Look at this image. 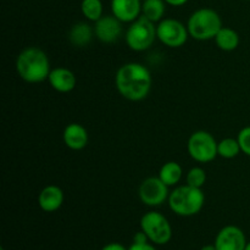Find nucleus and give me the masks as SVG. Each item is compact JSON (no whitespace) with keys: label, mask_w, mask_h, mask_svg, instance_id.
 Here are the masks:
<instances>
[{"label":"nucleus","mask_w":250,"mask_h":250,"mask_svg":"<svg viewBox=\"0 0 250 250\" xmlns=\"http://www.w3.org/2000/svg\"><path fill=\"white\" fill-rule=\"evenodd\" d=\"M222 20L215 10L209 7L198 9L188 20V33L197 41H210L222 28Z\"/></svg>","instance_id":"obj_4"},{"label":"nucleus","mask_w":250,"mask_h":250,"mask_svg":"<svg viewBox=\"0 0 250 250\" xmlns=\"http://www.w3.org/2000/svg\"><path fill=\"white\" fill-rule=\"evenodd\" d=\"M141 229L156 246H165L172 238V227L168 220L158 211H149L141 219Z\"/></svg>","instance_id":"obj_6"},{"label":"nucleus","mask_w":250,"mask_h":250,"mask_svg":"<svg viewBox=\"0 0 250 250\" xmlns=\"http://www.w3.org/2000/svg\"><path fill=\"white\" fill-rule=\"evenodd\" d=\"M149 242L150 241H149L148 236H146L142 229L139 232H137V233L133 236V243L136 244H144V243H149Z\"/></svg>","instance_id":"obj_24"},{"label":"nucleus","mask_w":250,"mask_h":250,"mask_svg":"<svg viewBox=\"0 0 250 250\" xmlns=\"http://www.w3.org/2000/svg\"><path fill=\"white\" fill-rule=\"evenodd\" d=\"M63 143L71 150H82L87 146L89 136L88 132L82 125L70 124L63 129Z\"/></svg>","instance_id":"obj_15"},{"label":"nucleus","mask_w":250,"mask_h":250,"mask_svg":"<svg viewBox=\"0 0 250 250\" xmlns=\"http://www.w3.org/2000/svg\"><path fill=\"white\" fill-rule=\"evenodd\" d=\"M139 199L148 207H159L168 199V187L159 177H149L139 186Z\"/></svg>","instance_id":"obj_9"},{"label":"nucleus","mask_w":250,"mask_h":250,"mask_svg":"<svg viewBox=\"0 0 250 250\" xmlns=\"http://www.w3.org/2000/svg\"><path fill=\"white\" fill-rule=\"evenodd\" d=\"M165 0H143L142 1V16L146 17L156 23L164 19L166 7Z\"/></svg>","instance_id":"obj_19"},{"label":"nucleus","mask_w":250,"mask_h":250,"mask_svg":"<svg viewBox=\"0 0 250 250\" xmlns=\"http://www.w3.org/2000/svg\"><path fill=\"white\" fill-rule=\"evenodd\" d=\"M17 75L28 83H39L48 80L50 61L48 55L37 46H28L16 59Z\"/></svg>","instance_id":"obj_2"},{"label":"nucleus","mask_w":250,"mask_h":250,"mask_svg":"<svg viewBox=\"0 0 250 250\" xmlns=\"http://www.w3.org/2000/svg\"><path fill=\"white\" fill-rule=\"evenodd\" d=\"M156 38L155 23L142 15L132 22L126 32L127 45L134 51L146 50L153 45Z\"/></svg>","instance_id":"obj_5"},{"label":"nucleus","mask_w":250,"mask_h":250,"mask_svg":"<svg viewBox=\"0 0 250 250\" xmlns=\"http://www.w3.org/2000/svg\"><path fill=\"white\" fill-rule=\"evenodd\" d=\"M94 33L95 37L103 43H114L122 34V22L114 15L102 16L95 22Z\"/></svg>","instance_id":"obj_11"},{"label":"nucleus","mask_w":250,"mask_h":250,"mask_svg":"<svg viewBox=\"0 0 250 250\" xmlns=\"http://www.w3.org/2000/svg\"><path fill=\"white\" fill-rule=\"evenodd\" d=\"M241 151L237 138H225L217 143V154L224 159H234Z\"/></svg>","instance_id":"obj_20"},{"label":"nucleus","mask_w":250,"mask_h":250,"mask_svg":"<svg viewBox=\"0 0 250 250\" xmlns=\"http://www.w3.org/2000/svg\"><path fill=\"white\" fill-rule=\"evenodd\" d=\"M237 139H238V143L241 146L242 153L250 156V126L242 128L237 136Z\"/></svg>","instance_id":"obj_23"},{"label":"nucleus","mask_w":250,"mask_h":250,"mask_svg":"<svg viewBox=\"0 0 250 250\" xmlns=\"http://www.w3.org/2000/svg\"><path fill=\"white\" fill-rule=\"evenodd\" d=\"M111 11L124 23H132L142 15L141 0H111Z\"/></svg>","instance_id":"obj_12"},{"label":"nucleus","mask_w":250,"mask_h":250,"mask_svg":"<svg viewBox=\"0 0 250 250\" xmlns=\"http://www.w3.org/2000/svg\"><path fill=\"white\" fill-rule=\"evenodd\" d=\"M81 11L87 20L97 22L103 16L102 0H82Z\"/></svg>","instance_id":"obj_21"},{"label":"nucleus","mask_w":250,"mask_h":250,"mask_svg":"<svg viewBox=\"0 0 250 250\" xmlns=\"http://www.w3.org/2000/svg\"><path fill=\"white\" fill-rule=\"evenodd\" d=\"M182 166L176 161H167L161 166L160 171H159V178L167 187H173V186L178 185L180 181L182 180Z\"/></svg>","instance_id":"obj_17"},{"label":"nucleus","mask_w":250,"mask_h":250,"mask_svg":"<svg viewBox=\"0 0 250 250\" xmlns=\"http://www.w3.org/2000/svg\"><path fill=\"white\" fill-rule=\"evenodd\" d=\"M248 1H250V0H248Z\"/></svg>","instance_id":"obj_31"},{"label":"nucleus","mask_w":250,"mask_h":250,"mask_svg":"<svg viewBox=\"0 0 250 250\" xmlns=\"http://www.w3.org/2000/svg\"><path fill=\"white\" fill-rule=\"evenodd\" d=\"M207 182V172L202 167H192L186 176V185L192 186L195 188H203Z\"/></svg>","instance_id":"obj_22"},{"label":"nucleus","mask_w":250,"mask_h":250,"mask_svg":"<svg viewBox=\"0 0 250 250\" xmlns=\"http://www.w3.org/2000/svg\"><path fill=\"white\" fill-rule=\"evenodd\" d=\"M156 37L159 41L170 48H180L187 42L188 28L175 19H163L156 26Z\"/></svg>","instance_id":"obj_8"},{"label":"nucleus","mask_w":250,"mask_h":250,"mask_svg":"<svg viewBox=\"0 0 250 250\" xmlns=\"http://www.w3.org/2000/svg\"><path fill=\"white\" fill-rule=\"evenodd\" d=\"M247 243L248 242L244 232L233 225H229L220 229L214 242L217 250H244Z\"/></svg>","instance_id":"obj_10"},{"label":"nucleus","mask_w":250,"mask_h":250,"mask_svg":"<svg viewBox=\"0 0 250 250\" xmlns=\"http://www.w3.org/2000/svg\"><path fill=\"white\" fill-rule=\"evenodd\" d=\"M244 250H250V242H248V243H247L246 249H244Z\"/></svg>","instance_id":"obj_29"},{"label":"nucleus","mask_w":250,"mask_h":250,"mask_svg":"<svg viewBox=\"0 0 250 250\" xmlns=\"http://www.w3.org/2000/svg\"><path fill=\"white\" fill-rule=\"evenodd\" d=\"M128 250H156V248L150 243H144V244L132 243L131 246H129Z\"/></svg>","instance_id":"obj_25"},{"label":"nucleus","mask_w":250,"mask_h":250,"mask_svg":"<svg viewBox=\"0 0 250 250\" xmlns=\"http://www.w3.org/2000/svg\"><path fill=\"white\" fill-rule=\"evenodd\" d=\"M168 207L178 216L189 217L199 214L205 203L202 188L192 186H178L168 195Z\"/></svg>","instance_id":"obj_3"},{"label":"nucleus","mask_w":250,"mask_h":250,"mask_svg":"<svg viewBox=\"0 0 250 250\" xmlns=\"http://www.w3.org/2000/svg\"><path fill=\"white\" fill-rule=\"evenodd\" d=\"M200 250H217L216 247H215V244H207V246L202 247Z\"/></svg>","instance_id":"obj_28"},{"label":"nucleus","mask_w":250,"mask_h":250,"mask_svg":"<svg viewBox=\"0 0 250 250\" xmlns=\"http://www.w3.org/2000/svg\"><path fill=\"white\" fill-rule=\"evenodd\" d=\"M94 36V28H92V26L85 22H78V23L73 24L68 32V39H70L71 44L78 46V48L87 46L92 42Z\"/></svg>","instance_id":"obj_16"},{"label":"nucleus","mask_w":250,"mask_h":250,"mask_svg":"<svg viewBox=\"0 0 250 250\" xmlns=\"http://www.w3.org/2000/svg\"><path fill=\"white\" fill-rule=\"evenodd\" d=\"M63 192L55 185H49L41 190L38 195V205L43 211L54 212L63 204Z\"/></svg>","instance_id":"obj_14"},{"label":"nucleus","mask_w":250,"mask_h":250,"mask_svg":"<svg viewBox=\"0 0 250 250\" xmlns=\"http://www.w3.org/2000/svg\"><path fill=\"white\" fill-rule=\"evenodd\" d=\"M214 39L217 46L224 51H233L239 45V34L229 27H222Z\"/></svg>","instance_id":"obj_18"},{"label":"nucleus","mask_w":250,"mask_h":250,"mask_svg":"<svg viewBox=\"0 0 250 250\" xmlns=\"http://www.w3.org/2000/svg\"><path fill=\"white\" fill-rule=\"evenodd\" d=\"M0 250H5V249L4 248H0Z\"/></svg>","instance_id":"obj_30"},{"label":"nucleus","mask_w":250,"mask_h":250,"mask_svg":"<svg viewBox=\"0 0 250 250\" xmlns=\"http://www.w3.org/2000/svg\"><path fill=\"white\" fill-rule=\"evenodd\" d=\"M217 143L211 133L207 131H197L190 134L187 143L188 153L193 160L198 163H210L214 160L217 154Z\"/></svg>","instance_id":"obj_7"},{"label":"nucleus","mask_w":250,"mask_h":250,"mask_svg":"<svg viewBox=\"0 0 250 250\" xmlns=\"http://www.w3.org/2000/svg\"><path fill=\"white\" fill-rule=\"evenodd\" d=\"M51 88L59 93H70L77 84L75 73L66 67L53 68L48 77Z\"/></svg>","instance_id":"obj_13"},{"label":"nucleus","mask_w":250,"mask_h":250,"mask_svg":"<svg viewBox=\"0 0 250 250\" xmlns=\"http://www.w3.org/2000/svg\"><path fill=\"white\" fill-rule=\"evenodd\" d=\"M165 2L167 5H171V6H183L185 4H187L188 0H165Z\"/></svg>","instance_id":"obj_27"},{"label":"nucleus","mask_w":250,"mask_h":250,"mask_svg":"<svg viewBox=\"0 0 250 250\" xmlns=\"http://www.w3.org/2000/svg\"><path fill=\"white\" fill-rule=\"evenodd\" d=\"M117 90L129 102H141L151 89V75L148 68L138 62H127L117 70L115 77Z\"/></svg>","instance_id":"obj_1"},{"label":"nucleus","mask_w":250,"mask_h":250,"mask_svg":"<svg viewBox=\"0 0 250 250\" xmlns=\"http://www.w3.org/2000/svg\"><path fill=\"white\" fill-rule=\"evenodd\" d=\"M102 250H128L125 246H122L121 243H109L106 246H104Z\"/></svg>","instance_id":"obj_26"}]
</instances>
